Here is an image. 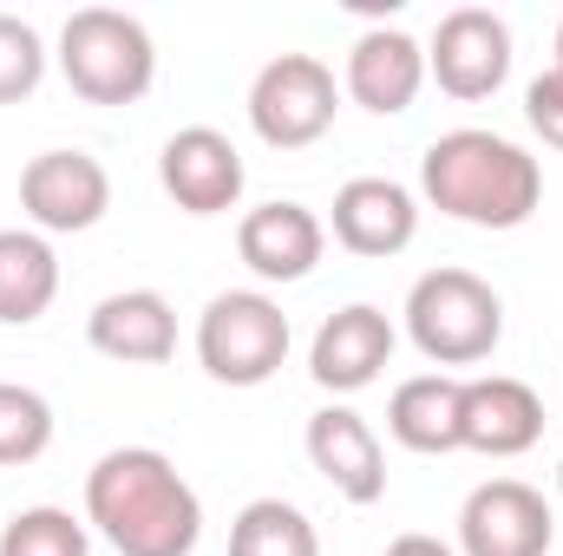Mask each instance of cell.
Returning a JSON list of instances; mask_svg holds the SVG:
<instances>
[{
  "label": "cell",
  "mask_w": 563,
  "mask_h": 556,
  "mask_svg": "<svg viewBox=\"0 0 563 556\" xmlns=\"http://www.w3.org/2000/svg\"><path fill=\"white\" fill-rule=\"evenodd\" d=\"M86 531L119 556H190L203 537V498L157 445H119L86 471Z\"/></svg>",
  "instance_id": "cell-1"
},
{
  "label": "cell",
  "mask_w": 563,
  "mask_h": 556,
  "mask_svg": "<svg viewBox=\"0 0 563 556\" xmlns=\"http://www.w3.org/2000/svg\"><path fill=\"white\" fill-rule=\"evenodd\" d=\"M420 197L472 230H518L544 203V164L525 144L498 138L485 125L439 132L420 157Z\"/></svg>",
  "instance_id": "cell-2"
},
{
  "label": "cell",
  "mask_w": 563,
  "mask_h": 556,
  "mask_svg": "<svg viewBox=\"0 0 563 556\" xmlns=\"http://www.w3.org/2000/svg\"><path fill=\"white\" fill-rule=\"evenodd\" d=\"M407 341L432 367H478L505 341V301L472 269H426L407 288Z\"/></svg>",
  "instance_id": "cell-3"
},
{
  "label": "cell",
  "mask_w": 563,
  "mask_h": 556,
  "mask_svg": "<svg viewBox=\"0 0 563 556\" xmlns=\"http://www.w3.org/2000/svg\"><path fill=\"white\" fill-rule=\"evenodd\" d=\"M59 73L86 105H139L157 79V46L139 13L79 7L59 26Z\"/></svg>",
  "instance_id": "cell-4"
},
{
  "label": "cell",
  "mask_w": 563,
  "mask_h": 556,
  "mask_svg": "<svg viewBox=\"0 0 563 556\" xmlns=\"http://www.w3.org/2000/svg\"><path fill=\"white\" fill-rule=\"evenodd\" d=\"M197 360L217 387H263L288 360V314L263 288H223L197 314Z\"/></svg>",
  "instance_id": "cell-5"
},
{
  "label": "cell",
  "mask_w": 563,
  "mask_h": 556,
  "mask_svg": "<svg viewBox=\"0 0 563 556\" xmlns=\"http://www.w3.org/2000/svg\"><path fill=\"white\" fill-rule=\"evenodd\" d=\"M334 112H341V86H334V66L314 53H276L250 86V125L269 151L321 144L334 132Z\"/></svg>",
  "instance_id": "cell-6"
},
{
  "label": "cell",
  "mask_w": 563,
  "mask_h": 556,
  "mask_svg": "<svg viewBox=\"0 0 563 556\" xmlns=\"http://www.w3.org/2000/svg\"><path fill=\"white\" fill-rule=\"evenodd\" d=\"M426 73L439 79L445 99H465V105L492 99L511 79V26H505V13H492V7H452L432 26Z\"/></svg>",
  "instance_id": "cell-7"
},
{
  "label": "cell",
  "mask_w": 563,
  "mask_h": 556,
  "mask_svg": "<svg viewBox=\"0 0 563 556\" xmlns=\"http://www.w3.org/2000/svg\"><path fill=\"white\" fill-rule=\"evenodd\" d=\"M20 210L40 236H79L112 210V177L92 151H40L20 170Z\"/></svg>",
  "instance_id": "cell-8"
},
{
  "label": "cell",
  "mask_w": 563,
  "mask_h": 556,
  "mask_svg": "<svg viewBox=\"0 0 563 556\" xmlns=\"http://www.w3.org/2000/svg\"><path fill=\"white\" fill-rule=\"evenodd\" d=\"M551 544L558 518L525 478H485L459 504V556H551Z\"/></svg>",
  "instance_id": "cell-9"
},
{
  "label": "cell",
  "mask_w": 563,
  "mask_h": 556,
  "mask_svg": "<svg viewBox=\"0 0 563 556\" xmlns=\"http://www.w3.org/2000/svg\"><path fill=\"white\" fill-rule=\"evenodd\" d=\"M157 184L184 216H223L243 203V151L217 125H184L157 151Z\"/></svg>",
  "instance_id": "cell-10"
},
{
  "label": "cell",
  "mask_w": 563,
  "mask_h": 556,
  "mask_svg": "<svg viewBox=\"0 0 563 556\" xmlns=\"http://www.w3.org/2000/svg\"><path fill=\"white\" fill-rule=\"evenodd\" d=\"M394 347H400L394 321H387L374 301H347V308H334V314L314 327V341H308V374H314V387H328V393H361V387L380 380V367L394 360Z\"/></svg>",
  "instance_id": "cell-11"
},
{
  "label": "cell",
  "mask_w": 563,
  "mask_h": 556,
  "mask_svg": "<svg viewBox=\"0 0 563 556\" xmlns=\"http://www.w3.org/2000/svg\"><path fill=\"white\" fill-rule=\"evenodd\" d=\"M334 243L347 256H367V263H387L400 256L413 236H420V197L394 177H347L334 190V216H328Z\"/></svg>",
  "instance_id": "cell-12"
},
{
  "label": "cell",
  "mask_w": 563,
  "mask_h": 556,
  "mask_svg": "<svg viewBox=\"0 0 563 556\" xmlns=\"http://www.w3.org/2000/svg\"><path fill=\"white\" fill-rule=\"evenodd\" d=\"M347 99L374 119H394L420 99L426 86V46L407 26H367L354 46H347V73H341Z\"/></svg>",
  "instance_id": "cell-13"
},
{
  "label": "cell",
  "mask_w": 563,
  "mask_h": 556,
  "mask_svg": "<svg viewBox=\"0 0 563 556\" xmlns=\"http://www.w3.org/2000/svg\"><path fill=\"white\" fill-rule=\"evenodd\" d=\"M308 465L347 498V504H380L387 498V452H380V432L354 407H321L308 419Z\"/></svg>",
  "instance_id": "cell-14"
},
{
  "label": "cell",
  "mask_w": 563,
  "mask_h": 556,
  "mask_svg": "<svg viewBox=\"0 0 563 556\" xmlns=\"http://www.w3.org/2000/svg\"><path fill=\"white\" fill-rule=\"evenodd\" d=\"M321 249H328V223H321L308 203H295V197L256 203V210L236 223V256L250 263V276H256V281H301V276H314Z\"/></svg>",
  "instance_id": "cell-15"
},
{
  "label": "cell",
  "mask_w": 563,
  "mask_h": 556,
  "mask_svg": "<svg viewBox=\"0 0 563 556\" xmlns=\"http://www.w3.org/2000/svg\"><path fill=\"white\" fill-rule=\"evenodd\" d=\"M459 432H465V452L478 458H525L544 438V400L511 374H478L465 380Z\"/></svg>",
  "instance_id": "cell-16"
},
{
  "label": "cell",
  "mask_w": 563,
  "mask_h": 556,
  "mask_svg": "<svg viewBox=\"0 0 563 556\" xmlns=\"http://www.w3.org/2000/svg\"><path fill=\"white\" fill-rule=\"evenodd\" d=\"M86 341L119 367H164L177 354V308L157 288H119L86 314Z\"/></svg>",
  "instance_id": "cell-17"
},
{
  "label": "cell",
  "mask_w": 563,
  "mask_h": 556,
  "mask_svg": "<svg viewBox=\"0 0 563 556\" xmlns=\"http://www.w3.org/2000/svg\"><path fill=\"white\" fill-rule=\"evenodd\" d=\"M459 413H465V380H452V374H413V380H400L394 400H387V432H394L407 452L445 458V452H465Z\"/></svg>",
  "instance_id": "cell-18"
},
{
  "label": "cell",
  "mask_w": 563,
  "mask_h": 556,
  "mask_svg": "<svg viewBox=\"0 0 563 556\" xmlns=\"http://www.w3.org/2000/svg\"><path fill=\"white\" fill-rule=\"evenodd\" d=\"M59 294V256L40 230H0V327H26Z\"/></svg>",
  "instance_id": "cell-19"
},
{
  "label": "cell",
  "mask_w": 563,
  "mask_h": 556,
  "mask_svg": "<svg viewBox=\"0 0 563 556\" xmlns=\"http://www.w3.org/2000/svg\"><path fill=\"white\" fill-rule=\"evenodd\" d=\"M230 556H321V531L288 498H250L230 524Z\"/></svg>",
  "instance_id": "cell-20"
},
{
  "label": "cell",
  "mask_w": 563,
  "mask_h": 556,
  "mask_svg": "<svg viewBox=\"0 0 563 556\" xmlns=\"http://www.w3.org/2000/svg\"><path fill=\"white\" fill-rule=\"evenodd\" d=\"M0 556H92V531L59 504H26L0 524Z\"/></svg>",
  "instance_id": "cell-21"
},
{
  "label": "cell",
  "mask_w": 563,
  "mask_h": 556,
  "mask_svg": "<svg viewBox=\"0 0 563 556\" xmlns=\"http://www.w3.org/2000/svg\"><path fill=\"white\" fill-rule=\"evenodd\" d=\"M53 445V407L46 393L0 380V465H33Z\"/></svg>",
  "instance_id": "cell-22"
},
{
  "label": "cell",
  "mask_w": 563,
  "mask_h": 556,
  "mask_svg": "<svg viewBox=\"0 0 563 556\" xmlns=\"http://www.w3.org/2000/svg\"><path fill=\"white\" fill-rule=\"evenodd\" d=\"M40 79H46V40L33 33V20L0 13V105L33 99Z\"/></svg>",
  "instance_id": "cell-23"
},
{
  "label": "cell",
  "mask_w": 563,
  "mask_h": 556,
  "mask_svg": "<svg viewBox=\"0 0 563 556\" xmlns=\"http://www.w3.org/2000/svg\"><path fill=\"white\" fill-rule=\"evenodd\" d=\"M525 119H531V132L551 144V151H563V73L558 66L525 86Z\"/></svg>",
  "instance_id": "cell-24"
},
{
  "label": "cell",
  "mask_w": 563,
  "mask_h": 556,
  "mask_svg": "<svg viewBox=\"0 0 563 556\" xmlns=\"http://www.w3.org/2000/svg\"><path fill=\"white\" fill-rule=\"evenodd\" d=\"M387 556H459L452 544H439V537H426V531H407V537H394Z\"/></svg>",
  "instance_id": "cell-25"
},
{
  "label": "cell",
  "mask_w": 563,
  "mask_h": 556,
  "mask_svg": "<svg viewBox=\"0 0 563 556\" xmlns=\"http://www.w3.org/2000/svg\"><path fill=\"white\" fill-rule=\"evenodd\" d=\"M558 73H563V20H558Z\"/></svg>",
  "instance_id": "cell-26"
},
{
  "label": "cell",
  "mask_w": 563,
  "mask_h": 556,
  "mask_svg": "<svg viewBox=\"0 0 563 556\" xmlns=\"http://www.w3.org/2000/svg\"><path fill=\"white\" fill-rule=\"evenodd\" d=\"M558 491H563V465H558Z\"/></svg>",
  "instance_id": "cell-27"
}]
</instances>
